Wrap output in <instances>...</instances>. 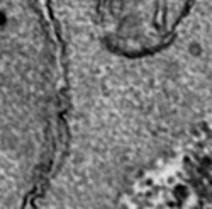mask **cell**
Segmentation results:
<instances>
[{
	"mask_svg": "<svg viewBox=\"0 0 212 209\" xmlns=\"http://www.w3.org/2000/svg\"><path fill=\"white\" fill-rule=\"evenodd\" d=\"M193 0H98L107 44L127 56L153 53L175 34Z\"/></svg>",
	"mask_w": 212,
	"mask_h": 209,
	"instance_id": "obj_1",
	"label": "cell"
}]
</instances>
